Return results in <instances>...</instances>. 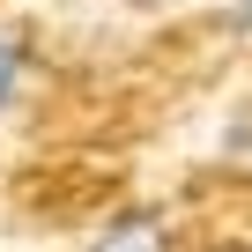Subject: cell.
Returning a JSON list of instances; mask_svg holds the SVG:
<instances>
[{"label": "cell", "mask_w": 252, "mask_h": 252, "mask_svg": "<svg viewBox=\"0 0 252 252\" xmlns=\"http://www.w3.org/2000/svg\"><path fill=\"white\" fill-rule=\"evenodd\" d=\"M89 252H171V230H163L156 208H126L89 237Z\"/></svg>", "instance_id": "obj_1"}, {"label": "cell", "mask_w": 252, "mask_h": 252, "mask_svg": "<svg viewBox=\"0 0 252 252\" xmlns=\"http://www.w3.org/2000/svg\"><path fill=\"white\" fill-rule=\"evenodd\" d=\"M30 67H37L30 37L23 30H0V119H15V104L30 96Z\"/></svg>", "instance_id": "obj_2"}, {"label": "cell", "mask_w": 252, "mask_h": 252, "mask_svg": "<svg viewBox=\"0 0 252 252\" xmlns=\"http://www.w3.org/2000/svg\"><path fill=\"white\" fill-rule=\"evenodd\" d=\"M222 30L230 37H252V0H222Z\"/></svg>", "instance_id": "obj_3"}, {"label": "cell", "mask_w": 252, "mask_h": 252, "mask_svg": "<svg viewBox=\"0 0 252 252\" xmlns=\"http://www.w3.org/2000/svg\"><path fill=\"white\" fill-rule=\"evenodd\" d=\"M222 149H252V119H230V134H222Z\"/></svg>", "instance_id": "obj_4"}, {"label": "cell", "mask_w": 252, "mask_h": 252, "mask_svg": "<svg viewBox=\"0 0 252 252\" xmlns=\"http://www.w3.org/2000/svg\"><path fill=\"white\" fill-rule=\"evenodd\" d=\"M186 8H193V0H186Z\"/></svg>", "instance_id": "obj_5"}]
</instances>
